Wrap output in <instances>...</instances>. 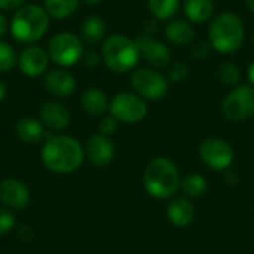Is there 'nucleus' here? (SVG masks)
<instances>
[{"label": "nucleus", "instance_id": "1", "mask_svg": "<svg viewBox=\"0 0 254 254\" xmlns=\"http://www.w3.org/2000/svg\"><path fill=\"white\" fill-rule=\"evenodd\" d=\"M85 150L80 143L68 135L48 137L42 149V161L48 170L58 174H70L83 162Z\"/></svg>", "mask_w": 254, "mask_h": 254}, {"label": "nucleus", "instance_id": "2", "mask_svg": "<svg viewBox=\"0 0 254 254\" xmlns=\"http://www.w3.org/2000/svg\"><path fill=\"white\" fill-rule=\"evenodd\" d=\"M180 173L176 164L165 156H158L149 162L143 174L146 192L155 199H168L180 190Z\"/></svg>", "mask_w": 254, "mask_h": 254}, {"label": "nucleus", "instance_id": "3", "mask_svg": "<svg viewBox=\"0 0 254 254\" xmlns=\"http://www.w3.org/2000/svg\"><path fill=\"white\" fill-rule=\"evenodd\" d=\"M246 39L243 19L234 12H220L213 18L208 27V43L219 54L237 52Z\"/></svg>", "mask_w": 254, "mask_h": 254}, {"label": "nucleus", "instance_id": "4", "mask_svg": "<svg viewBox=\"0 0 254 254\" xmlns=\"http://www.w3.org/2000/svg\"><path fill=\"white\" fill-rule=\"evenodd\" d=\"M101 58L109 70L118 74H125L135 70L141 57L135 39L118 33L106 37L103 42Z\"/></svg>", "mask_w": 254, "mask_h": 254}, {"label": "nucleus", "instance_id": "5", "mask_svg": "<svg viewBox=\"0 0 254 254\" xmlns=\"http://www.w3.org/2000/svg\"><path fill=\"white\" fill-rule=\"evenodd\" d=\"M49 28V15L39 4H24L12 16L10 33L19 43L31 45L40 40Z\"/></svg>", "mask_w": 254, "mask_h": 254}, {"label": "nucleus", "instance_id": "6", "mask_svg": "<svg viewBox=\"0 0 254 254\" xmlns=\"http://www.w3.org/2000/svg\"><path fill=\"white\" fill-rule=\"evenodd\" d=\"M131 86L137 95L144 100H161L168 94L170 80L156 68H137L131 74Z\"/></svg>", "mask_w": 254, "mask_h": 254}, {"label": "nucleus", "instance_id": "7", "mask_svg": "<svg viewBox=\"0 0 254 254\" xmlns=\"http://www.w3.org/2000/svg\"><path fill=\"white\" fill-rule=\"evenodd\" d=\"M83 54L82 40L68 31L55 34L48 43V55L60 67H71L77 64Z\"/></svg>", "mask_w": 254, "mask_h": 254}, {"label": "nucleus", "instance_id": "8", "mask_svg": "<svg viewBox=\"0 0 254 254\" xmlns=\"http://www.w3.org/2000/svg\"><path fill=\"white\" fill-rule=\"evenodd\" d=\"M222 113L231 122H243L254 116V86L238 85L222 103Z\"/></svg>", "mask_w": 254, "mask_h": 254}, {"label": "nucleus", "instance_id": "9", "mask_svg": "<svg viewBox=\"0 0 254 254\" xmlns=\"http://www.w3.org/2000/svg\"><path fill=\"white\" fill-rule=\"evenodd\" d=\"M109 110L119 122L137 124L146 118L147 103L135 92H119L112 98Z\"/></svg>", "mask_w": 254, "mask_h": 254}, {"label": "nucleus", "instance_id": "10", "mask_svg": "<svg viewBox=\"0 0 254 254\" xmlns=\"http://www.w3.org/2000/svg\"><path fill=\"white\" fill-rule=\"evenodd\" d=\"M199 158L202 164L207 165L208 168L216 171H223L232 165L235 159V152L231 143H228L226 140L211 137L201 143Z\"/></svg>", "mask_w": 254, "mask_h": 254}, {"label": "nucleus", "instance_id": "11", "mask_svg": "<svg viewBox=\"0 0 254 254\" xmlns=\"http://www.w3.org/2000/svg\"><path fill=\"white\" fill-rule=\"evenodd\" d=\"M135 43L140 52V57L152 67V68H165L171 64V51L170 48L161 42L156 40L152 34L141 33L135 37Z\"/></svg>", "mask_w": 254, "mask_h": 254}, {"label": "nucleus", "instance_id": "12", "mask_svg": "<svg viewBox=\"0 0 254 254\" xmlns=\"http://www.w3.org/2000/svg\"><path fill=\"white\" fill-rule=\"evenodd\" d=\"M16 64L22 74L28 77H37L46 73L48 65H49V55L40 46H36V45L25 46L21 51Z\"/></svg>", "mask_w": 254, "mask_h": 254}, {"label": "nucleus", "instance_id": "13", "mask_svg": "<svg viewBox=\"0 0 254 254\" xmlns=\"http://www.w3.org/2000/svg\"><path fill=\"white\" fill-rule=\"evenodd\" d=\"M85 155L89 162L97 167L109 165L115 156V144L110 137L103 134H94L85 146Z\"/></svg>", "mask_w": 254, "mask_h": 254}, {"label": "nucleus", "instance_id": "14", "mask_svg": "<svg viewBox=\"0 0 254 254\" xmlns=\"http://www.w3.org/2000/svg\"><path fill=\"white\" fill-rule=\"evenodd\" d=\"M0 201L12 210H24L30 202L27 186L16 179H6L0 183Z\"/></svg>", "mask_w": 254, "mask_h": 254}, {"label": "nucleus", "instance_id": "15", "mask_svg": "<svg viewBox=\"0 0 254 254\" xmlns=\"http://www.w3.org/2000/svg\"><path fill=\"white\" fill-rule=\"evenodd\" d=\"M45 88L55 97H68L76 89V79L64 67H57L45 74Z\"/></svg>", "mask_w": 254, "mask_h": 254}, {"label": "nucleus", "instance_id": "16", "mask_svg": "<svg viewBox=\"0 0 254 254\" xmlns=\"http://www.w3.org/2000/svg\"><path fill=\"white\" fill-rule=\"evenodd\" d=\"M164 34L174 46H190L195 42V28L188 19H170L164 28Z\"/></svg>", "mask_w": 254, "mask_h": 254}, {"label": "nucleus", "instance_id": "17", "mask_svg": "<svg viewBox=\"0 0 254 254\" xmlns=\"http://www.w3.org/2000/svg\"><path fill=\"white\" fill-rule=\"evenodd\" d=\"M40 119L46 128L52 131H61L70 124V112L58 101H48L40 109Z\"/></svg>", "mask_w": 254, "mask_h": 254}, {"label": "nucleus", "instance_id": "18", "mask_svg": "<svg viewBox=\"0 0 254 254\" xmlns=\"http://www.w3.org/2000/svg\"><path fill=\"white\" fill-rule=\"evenodd\" d=\"M167 217L168 220L177 228L189 226L195 219V207L192 201L186 196H177L171 199L167 207Z\"/></svg>", "mask_w": 254, "mask_h": 254}, {"label": "nucleus", "instance_id": "19", "mask_svg": "<svg viewBox=\"0 0 254 254\" xmlns=\"http://www.w3.org/2000/svg\"><path fill=\"white\" fill-rule=\"evenodd\" d=\"M183 10L192 24H205L214 13V0H185Z\"/></svg>", "mask_w": 254, "mask_h": 254}, {"label": "nucleus", "instance_id": "20", "mask_svg": "<svg viewBox=\"0 0 254 254\" xmlns=\"http://www.w3.org/2000/svg\"><path fill=\"white\" fill-rule=\"evenodd\" d=\"M80 104L83 110L91 116H103L109 110V98L100 88H89L83 92Z\"/></svg>", "mask_w": 254, "mask_h": 254}, {"label": "nucleus", "instance_id": "21", "mask_svg": "<svg viewBox=\"0 0 254 254\" xmlns=\"http://www.w3.org/2000/svg\"><path fill=\"white\" fill-rule=\"evenodd\" d=\"M107 33L106 21L98 15L88 16L80 25V36L88 45H98L104 40Z\"/></svg>", "mask_w": 254, "mask_h": 254}, {"label": "nucleus", "instance_id": "22", "mask_svg": "<svg viewBox=\"0 0 254 254\" xmlns=\"http://www.w3.org/2000/svg\"><path fill=\"white\" fill-rule=\"evenodd\" d=\"M16 137L25 143H37L43 138V125L34 118H22L15 127Z\"/></svg>", "mask_w": 254, "mask_h": 254}, {"label": "nucleus", "instance_id": "23", "mask_svg": "<svg viewBox=\"0 0 254 254\" xmlns=\"http://www.w3.org/2000/svg\"><path fill=\"white\" fill-rule=\"evenodd\" d=\"M147 7L155 19L170 21L180 9V0H147Z\"/></svg>", "mask_w": 254, "mask_h": 254}, {"label": "nucleus", "instance_id": "24", "mask_svg": "<svg viewBox=\"0 0 254 254\" xmlns=\"http://www.w3.org/2000/svg\"><path fill=\"white\" fill-rule=\"evenodd\" d=\"M207 189L208 185L205 177L196 173H190L185 176L180 182V190L185 193L186 198H199L205 193Z\"/></svg>", "mask_w": 254, "mask_h": 254}, {"label": "nucleus", "instance_id": "25", "mask_svg": "<svg viewBox=\"0 0 254 254\" xmlns=\"http://www.w3.org/2000/svg\"><path fill=\"white\" fill-rule=\"evenodd\" d=\"M80 0H45V10L55 19H65L73 15Z\"/></svg>", "mask_w": 254, "mask_h": 254}, {"label": "nucleus", "instance_id": "26", "mask_svg": "<svg viewBox=\"0 0 254 254\" xmlns=\"http://www.w3.org/2000/svg\"><path fill=\"white\" fill-rule=\"evenodd\" d=\"M217 76H219L220 82L226 86L235 88V86L241 85V77H243L241 68L235 63H231V61L222 63L217 68Z\"/></svg>", "mask_w": 254, "mask_h": 254}, {"label": "nucleus", "instance_id": "27", "mask_svg": "<svg viewBox=\"0 0 254 254\" xmlns=\"http://www.w3.org/2000/svg\"><path fill=\"white\" fill-rule=\"evenodd\" d=\"M18 63L15 49L7 43L0 40V73H7Z\"/></svg>", "mask_w": 254, "mask_h": 254}, {"label": "nucleus", "instance_id": "28", "mask_svg": "<svg viewBox=\"0 0 254 254\" xmlns=\"http://www.w3.org/2000/svg\"><path fill=\"white\" fill-rule=\"evenodd\" d=\"M189 76V67L185 63H171L168 65V71H167V79L170 80V83H180L183 80H186Z\"/></svg>", "mask_w": 254, "mask_h": 254}, {"label": "nucleus", "instance_id": "29", "mask_svg": "<svg viewBox=\"0 0 254 254\" xmlns=\"http://www.w3.org/2000/svg\"><path fill=\"white\" fill-rule=\"evenodd\" d=\"M210 52H211V46H210L208 40H198L190 45V55H192V58H195L198 61L205 60L210 55Z\"/></svg>", "mask_w": 254, "mask_h": 254}, {"label": "nucleus", "instance_id": "30", "mask_svg": "<svg viewBox=\"0 0 254 254\" xmlns=\"http://www.w3.org/2000/svg\"><path fill=\"white\" fill-rule=\"evenodd\" d=\"M118 125H119V121L116 118H113L112 115L110 116H104L101 121H100V125H98V129H100V134L103 135H113L116 131H118Z\"/></svg>", "mask_w": 254, "mask_h": 254}, {"label": "nucleus", "instance_id": "31", "mask_svg": "<svg viewBox=\"0 0 254 254\" xmlns=\"http://www.w3.org/2000/svg\"><path fill=\"white\" fill-rule=\"evenodd\" d=\"M13 226H15L13 214L6 208H0V237L6 235Z\"/></svg>", "mask_w": 254, "mask_h": 254}, {"label": "nucleus", "instance_id": "32", "mask_svg": "<svg viewBox=\"0 0 254 254\" xmlns=\"http://www.w3.org/2000/svg\"><path fill=\"white\" fill-rule=\"evenodd\" d=\"M82 60H83V64H85L88 68H95V67L100 65V63H101L103 58H101L100 54H97V52H94V51H89V52L83 54Z\"/></svg>", "mask_w": 254, "mask_h": 254}, {"label": "nucleus", "instance_id": "33", "mask_svg": "<svg viewBox=\"0 0 254 254\" xmlns=\"http://www.w3.org/2000/svg\"><path fill=\"white\" fill-rule=\"evenodd\" d=\"M25 0H0V10H18Z\"/></svg>", "mask_w": 254, "mask_h": 254}, {"label": "nucleus", "instance_id": "34", "mask_svg": "<svg viewBox=\"0 0 254 254\" xmlns=\"http://www.w3.org/2000/svg\"><path fill=\"white\" fill-rule=\"evenodd\" d=\"M6 31H7V21H6L4 15L0 12V37H1Z\"/></svg>", "mask_w": 254, "mask_h": 254}, {"label": "nucleus", "instance_id": "35", "mask_svg": "<svg viewBox=\"0 0 254 254\" xmlns=\"http://www.w3.org/2000/svg\"><path fill=\"white\" fill-rule=\"evenodd\" d=\"M247 77H249V80H250V85H253L254 86V60L250 63V65H249V68H247Z\"/></svg>", "mask_w": 254, "mask_h": 254}, {"label": "nucleus", "instance_id": "36", "mask_svg": "<svg viewBox=\"0 0 254 254\" xmlns=\"http://www.w3.org/2000/svg\"><path fill=\"white\" fill-rule=\"evenodd\" d=\"M6 85L0 80V101H3L4 100V97H6Z\"/></svg>", "mask_w": 254, "mask_h": 254}, {"label": "nucleus", "instance_id": "37", "mask_svg": "<svg viewBox=\"0 0 254 254\" xmlns=\"http://www.w3.org/2000/svg\"><path fill=\"white\" fill-rule=\"evenodd\" d=\"M83 3H86V4H89V6H95V4H98V3H101L103 0H82Z\"/></svg>", "mask_w": 254, "mask_h": 254}, {"label": "nucleus", "instance_id": "38", "mask_svg": "<svg viewBox=\"0 0 254 254\" xmlns=\"http://www.w3.org/2000/svg\"><path fill=\"white\" fill-rule=\"evenodd\" d=\"M246 4H247V7L254 13V0H246Z\"/></svg>", "mask_w": 254, "mask_h": 254}, {"label": "nucleus", "instance_id": "39", "mask_svg": "<svg viewBox=\"0 0 254 254\" xmlns=\"http://www.w3.org/2000/svg\"><path fill=\"white\" fill-rule=\"evenodd\" d=\"M253 42H254V33H253Z\"/></svg>", "mask_w": 254, "mask_h": 254}]
</instances>
